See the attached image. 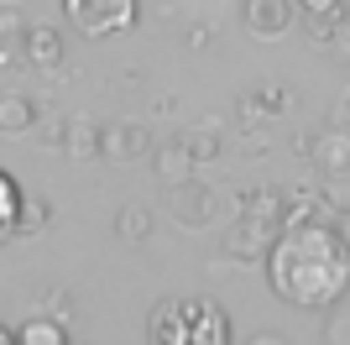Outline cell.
I'll use <instances>...</instances> for the list:
<instances>
[{
    "mask_svg": "<svg viewBox=\"0 0 350 345\" xmlns=\"http://www.w3.org/2000/svg\"><path fill=\"white\" fill-rule=\"evenodd\" d=\"M256 100H262V105H272V110H282V105H288V89H278V84H267L262 94H256Z\"/></svg>",
    "mask_w": 350,
    "mask_h": 345,
    "instance_id": "22",
    "label": "cell"
},
{
    "mask_svg": "<svg viewBox=\"0 0 350 345\" xmlns=\"http://www.w3.org/2000/svg\"><path fill=\"white\" fill-rule=\"evenodd\" d=\"M262 100H256V94H251V100H241V115H235V120H241V126H256V120H262Z\"/></svg>",
    "mask_w": 350,
    "mask_h": 345,
    "instance_id": "20",
    "label": "cell"
},
{
    "mask_svg": "<svg viewBox=\"0 0 350 345\" xmlns=\"http://www.w3.org/2000/svg\"><path fill=\"white\" fill-rule=\"evenodd\" d=\"M278 235H282V225H272V220L246 215V209H241V220L225 230V257L241 261V267H251V261H267V257H272V246H278Z\"/></svg>",
    "mask_w": 350,
    "mask_h": 345,
    "instance_id": "4",
    "label": "cell"
},
{
    "mask_svg": "<svg viewBox=\"0 0 350 345\" xmlns=\"http://www.w3.org/2000/svg\"><path fill=\"white\" fill-rule=\"evenodd\" d=\"M340 47H345V53H350V16H345V21H340Z\"/></svg>",
    "mask_w": 350,
    "mask_h": 345,
    "instance_id": "25",
    "label": "cell"
},
{
    "mask_svg": "<svg viewBox=\"0 0 350 345\" xmlns=\"http://www.w3.org/2000/svg\"><path fill=\"white\" fill-rule=\"evenodd\" d=\"M63 11H68L73 31L89 37V42H100V37H116V31H131L136 27V0H63Z\"/></svg>",
    "mask_w": 350,
    "mask_h": 345,
    "instance_id": "3",
    "label": "cell"
},
{
    "mask_svg": "<svg viewBox=\"0 0 350 345\" xmlns=\"http://www.w3.org/2000/svg\"><path fill=\"white\" fill-rule=\"evenodd\" d=\"M293 5H298V21L314 42H329L345 21V0H293Z\"/></svg>",
    "mask_w": 350,
    "mask_h": 345,
    "instance_id": "10",
    "label": "cell"
},
{
    "mask_svg": "<svg viewBox=\"0 0 350 345\" xmlns=\"http://www.w3.org/2000/svg\"><path fill=\"white\" fill-rule=\"evenodd\" d=\"M105 157H110V162L152 157V131L136 126V120H110V126H105Z\"/></svg>",
    "mask_w": 350,
    "mask_h": 345,
    "instance_id": "7",
    "label": "cell"
},
{
    "mask_svg": "<svg viewBox=\"0 0 350 345\" xmlns=\"http://www.w3.org/2000/svg\"><path fill=\"white\" fill-rule=\"evenodd\" d=\"M0 345H21V330H11V324H5V330H0Z\"/></svg>",
    "mask_w": 350,
    "mask_h": 345,
    "instance_id": "24",
    "label": "cell"
},
{
    "mask_svg": "<svg viewBox=\"0 0 350 345\" xmlns=\"http://www.w3.org/2000/svg\"><path fill=\"white\" fill-rule=\"evenodd\" d=\"M47 215H53V209H47V199H27V204H21V215L5 225V235H27L31 225H47Z\"/></svg>",
    "mask_w": 350,
    "mask_h": 345,
    "instance_id": "18",
    "label": "cell"
},
{
    "mask_svg": "<svg viewBox=\"0 0 350 345\" xmlns=\"http://www.w3.org/2000/svg\"><path fill=\"white\" fill-rule=\"evenodd\" d=\"M0 31H5V37H11V31H27V21L11 11V0H5V11H0Z\"/></svg>",
    "mask_w": 350,
    "mask_h": 345,
    "instance_id": "21",
    "label": "cell"
},
{
    "mask_svg": "<svg viewBox=\"0 0 350 345\" xmlns=\"http://www.w3.org/2000/svg\"><path fill=\"white\" fill-rule=\"evenodd\" d=\"M246 215H262V220H272V225H282V220H288V194H282V188H251Z\"/></svg>",
    "mask_w": 350,
    "mask_h": 345,
    "instance_id": "14",
    "label": "cell"
},
{
    "mask_svg": "<svg viewBox=\"0 0 350 345\" xmlns=\"http://www.w3.org/2000/svg\"><path fill=\"white\" fill-rule=\"evenodd\" d=\"M21 58H27L31 68H58V63H63V37L37 21V27L21 31Z\"/></svg>",
    "mask_w": 350,
    "mask_h": 345,
    "instance_id": "11",
    "label": "cell"
},
{
    "mask_svg": "<svg viewBox=\"0 0 350 345\" xmlns=\"http://www.w3.org/2000/svg\"><path fill=\"white\" fill-rule=\"evenodd\" d=\"M340 230H345V241H350V215H345V225H340Z\"/></svg>",
    "mask_w": 350,
    "mask_h": 345,
    "instance_id": "26",
    "label": "cell"
},
{
    "mask_svg": "<svg viewBox=\"0 0 350 345\" xmlns=\"http://www.w3.org/2000/svg\"><path fill=\"white\" fill-rule=\"evenodd\" d=\"M68 345H73V340H68Z\"/></svg>",
    "mask_w": 350,
    "mask_h": 345,
    "instance_id": "27",
    "label": "cell"
},
{
    "mask_svg": "<svg viewBox=\"0 0 350 345\" xmlns=\"http://www.w3.org/2000/svg\"><path fill=\"white\" fill-rule=\"evenodd\" d=\"M246 345H288V340H282V335H272V330H262V335H251Z\"/></svg>",
    "mask_w": 350,
    "mask_h": 345,
    "instance_id": "23",
    "label": "cell"
},
{
    "mask_svg": "<svg viewBox=\"0 0 350 345\" xmlns=\"http://www.w3.org/2000/svg\"><path fill=\"white\" fill-rule=\"evenodd\" d=\"M37 126V105L27 94H0V131L5 136H21V131Z\"/></svg>",
    "mask_w": 350,
    "mask_h": 345,
    "instance_id": "13",
    "label": "cell"
},
{
    "mask_svg": "<svg viewBox=\"0 0 350 345\" xmlns=\"http://www.w3.org/2000/svg\"><path fill=\"white\" fill-rule=\"evenodd\" d=\"M178 142L193 152V162H215L219 157V131H209V126H193V131H183Z\"/></svg>",
    "mask_w": 350,
    "mask_h": 345,
    "instance_id": "17",
    "label": "cell"
},
{
    "mask_svg": "<svg viewBox=\"0 0 350 345\" xmlns=\"http://www.w3.org/2000/svg\"><path fill=\"white\" fill-rule=\"evenodd\" d=\"M193 152L183 142H167V146H152V172H157L162 183L173 188V183H183V178H193Z\"/></svg>",
    "mask_w": 350,
    "mask_h": 345,
    "instance_id": "12",
    "label": "cell"
},
{
    "mask_svg": "<svg viewBox=\"0 0 350 345\" xmlns=\"http://www.w3.org/2000/svg\"><path fill=\"white\" fill-rule=\"evenodd\" d=\"M308 157H314V168H319L324 183H329V178H345L350 172V131H319Z\"/></svg>",
    "mask_w": 350,
    "mask_h": 345,
    "instance_id": "9",
    "label": "cell"
},
{
    "mask_svg": "<svg viewBox=\"0 0 350 345\" xmlns=\"http://www.w3.org/2000/svg\"><path fill=\"white\" fill-rule=\"evenodd\" d=\"M58 142H63V152H68L73 162L105 157V126H94V120H84V115L63 120V126H58Z\"/></svg>",
    "mask_w": 350,
    "mask_h": 345,
    "instance_id": "8",
    "label": "cell"
},
{
    "mask_svg": "<svg viewBox=\"0 0 350 345\" xmlns=\"http://www.w3.org/2000/svg\"><path fill=\"white\" fill-rule=\"evenodd\" d=\"M267 283L293 309H335L350 293V241L345 230L308 220V225H282L272 257H267Z\"/></svg>",
    "mask_w": 350,
    "mask_h": 345,
    "instance_id": "1",
    "label": "cell"
},
{
    "mask_svg": "<svg viewBox=\"0 0 350 345\" xmlns=\"http://www.w3.org/2000/svg\"><path fill=\"white\" fill-rule=\"evenodd\" d=\"M152 345H225L230 340V324H225V309L204 298H162L152 309Z\"/></svg>",
    "mask_w": 350,
    "mask_h": 345,
    "instance_id": "2",
    "label": "cell"
},
{
    "mask_svg": "<svg viewBox=\"0 0 350 345\" xmlns=\"http://www.w3.org/2000/svg\"><path fill=\"white\" fill-rule=\"evenodd\" d=\"M293 16H298L293 0H246V27H251V37H262V42L288 37Z\"/></svg>",
    "mask_w": 350,
    "mask_h": 345,
    "instance_id": "6",
    "label": "cell"
},
{
    "mask_svg": "<svg viewBox=\"0 0 350 345\" xmlns=\"http://www.w3.org/2000/svg\"><path fill=\"white\" fill-rule=\"evenodd\" d=\"M167 215L189 230H204L209 220L219 215V194L204 183V178H183V183L167 188Z\"/></svg>",
    "mask_w": 350,
    "mask_h": 345,
    "instance_id": "5",
    "label": "cell"
},
{
    "mask_svg": "<svg viewBox=\"0 0 350 345\" xmlns=\"http://www.w3.org/2000/svg\"><path fill=\"white\" fill-rule=\"evenodd\" d=\"M324 340H329V345H350V314L329 319V324H324Z\"/></svg>",
    "mask_w": 350,
    "mask_h": 345,
    "instance_id": "19",
    "label": "cell"
},
{
    "mask_svg": "<svg viewBox=\"0 0 350 345\" xmlns=\"http://www.w3.org/2000/svg\"><path fill=\"white\" fill-rule=\"evenodd\" d=\"M16 330H21V345H68V335H63V319H47V314L27 319V324H16Z\"/></svg>",
    "mask_w": 350,
    "mask_h": 345,
    "instance_id": "15",
    "label": "cell"
},
{
    "mask_svg": "<svg viewBox=\"0 0 350 345\" xmlns=\"http://www.w3.org/2000/svg\"><path fill=\"white\" fill-rule=\"evenodd\" d=\"M152 225H157V220H152V209H146V204H126V209L116 215V235H126V241H146V235H152Z\"/></svg>",
    "mask_w": 350,
    "mask_h": 345,
    "instance_id": "16",
    "label": "cell"
}]
</instances>
